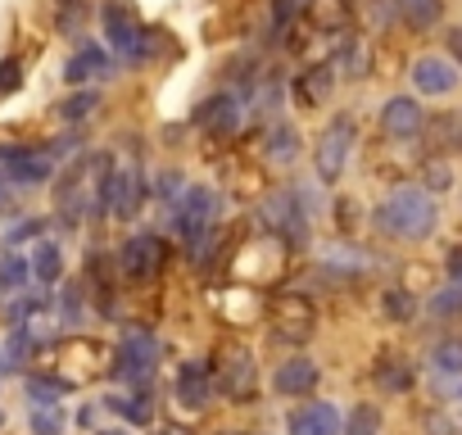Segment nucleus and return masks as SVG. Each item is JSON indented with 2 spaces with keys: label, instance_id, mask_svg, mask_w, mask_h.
I'll return each mask as SVG.
<instances>
[{
  "label": "nucleus",
  "instance_id": "20",
  "mask_svg": "<svg viewBox=\"0 0 462 435\" xmlns=\"http://www.w3.org/2000/svg\"><path fill=\"white\" fill-rule=\"evenodd\" d=\"M273 154H295V132H277L273 136Z\"/></svg>",
  "mask_w": 462,
  "mask_h": 435
},
{
  "label": "nucleus",
  "instance_id": "22",
  "mask_svg": "<svg viewBox=\"0 0 462 435\" xmlns=\"http://www.w3.org/2000/svg\"><path fill=\"white\" fill-rule=\"evenodd\" d=\"M32 426H37L42 435H60V417H55V412H42V417H37Z\"/></svg>",
  "mask_w": 462,
  "mask_h": 435
},
{
  "label": "nucleus",
  "instance_id": "4",
  "mask_svg": "<svg viewBox=\"0 0 462 435\" xmlns=\"http://www.w3.org/2000/svg\"><path fill=\"white\" fill-rule=\"evenodd\" d=\"M213 208H217L213 190H204V186L186 190V199H181V208H177V232H181L186 241H195V236L204 232V223H208V213H213Z\"/></svg>",
  "mask_w": 462,
  "mask_h": 435
},
{
  "label": "nucleus",
  "instance_id": "1",
  "mask_svg": "<svg viewBox=\"0 0 462 435\" xmlns=\"http://www.w3.org/2000/svg\"><path fill=\"white\" fill-rule=\"evenodd\" d=\"M381 227L390 232V236H403V241H426L430 232H435V199L426 195V190H417V186H403V190H394L385 204H381Z\"/></svg>",
  "mask_w": 462,
  "mask_h": 435
},
{
  "label": "nucleus",
  "instance_id": "26",
  "mask_svg": "<svg viewBox=\"0 0 462 435\" xmlns=\"http://www.w3.org/2000/svg\"><path fill=\"white\" fill-rule=\"evenodd\" d=\"M114 435H118V430H114Z\"/></svg>",
  "mask_w": 462,
  "mask_h": 435
},
{
  "label": "nucleus",
  "instance_id": "16",
  "mask_svg": "<svg viewBox=\"0 0 462 435\" xmlns=\"http://www.w3.org/2000/svg\"><path fill=\"white\" fill-rule=\"evenodd\" d=\"M435 313H462V286H448L444 295H435Z\"/></svg>",
  "mask_w": 462,
  "mask_h": 435
},
{
  "label": "nucleus",
  "instance_id": "7",
  "mask_svg": "<svg viewBox=\"0 0 462 435\" xmlns=\"http://www.w3.org/2000/svg\"><path fill=\"white\" fill-rule=\"evenodd\" d=\"M313 385H318V367L304 363V358H295V363H286V367L277 372V390H282V394H309Z\"/></svg>",
  "mask_w": 462,
  "mask_h": 435
},
{
  "label": "nucleus",
  "instance_id": "12",
  "mask_svg": "<svg viewBox=\"0 0 462 435\" xmlns=\"http://www.w3.org/2000/svg\"><path fill=\"white\" fill-rule=\"evenodd\" d=\"M435 367H439L444 376H462V340L435 345Z\"/></svg>",
  "mask_w": 462,
  "mask_h": 435
},
{
  "label": "nucleus",
  "instance_id": "14",
  "mask_svg": "<svg viewBox=\"0 0 462 435\" xmlns=\"http://www.w3.org/2000/svg\"><path fill=\"white\" fill-rule=\"evenodd\" d=\"M37 277L42 282H55L60 277V250H51V245L37 250Z\"/></svg>",
  "mask_w": 462,
  "mask_h": 435
},
{
  "label": "nucleus",
  "instance_id": "8",
  "mask_svg": "<svg viewBox=\"0 0 462 435\" xmlns=\"http://www.w3.org/2000/svg\"><path fill=\"white\" fill-rule=\"evenodd\" d=\"M177 390H181V399H186L190 408H199V403L208 399V372H204L199 363H186L181 376H177Z\"/></svg>",
  "mask_w": 462,
  "mask_h": 435
},
{
  "label": "nucleus",
  "instance_id": "15",
  "mask_svg": "<svg viewBox=\"0 0 462 435\" xmlns=\"http://www.w3.org/2000/svg\"><path fill=\"white\" fill-rule=\"evenodd\" d=\"M435 14H439L435 0H408V19H412V23H421V28H426Z\"/></svg>",
  "mask_w": 462,
  "mask_h": 435
},
{
  "label": "nucleus",
  "instance_id": "9",
  "mask_svg": "<svg viewBox=\"0 0 462 435\" xmlns=\"http://www.w3.org/2000/svg\"><path fill=\"white\" fill-rule=\"evenodd\" d=\"M222 390H226V394H250V390H254V363H245V354H241V349L231 354V363H226Z\"/></svg>",
  "mask_w": 462,
  "mask_h": 435
},
{
  "label": "nucleus",
  "instance_id": "24",
  "mask_svg": "<svg viewBox=\"0 0 462 435\" xmlns=\"http://www.w3.org/2000/svg\"><path fill=\"white\" fill-rule=\"evenodd\" d=\"M453 51H457V55H462V32H453Z\"/></svg>",
  "mask_w": 462,
  "mask_h": 435
},
{
  "label": "nucleus",
  "instance_id": "21",
  "mask_svg": "<svg viewBox=\"0 0 462 435\" xmlns=\"http://www.w3.org/2000/svg\"><path fill=\"white\" fill-rule=\"evenodd\" d=\"M91 105H96V96H82V100H69V105H64V114H69V118H82Z\"/></svg>",
  "mask_w": 462,
  "mask_h": 435
},
{
  "label": "nucleus",
  "instance_id": "18",
  "mask_svg": "<svg viewBox=\"0 0 462 435\" xmlns=\"http://www.w3.org/2000/svg\"><path fill=\"white\" fill-rule=\"evenodd\" d=\"M0 282L19 286V282H23V264H19V259H5V268H0Z\"/></svg>",
  "mask_w": 462,
  "mask_h": 435
},
{
  "label": "nucleus",
  "instance_id": "19",
  "mask_svg": "<svg viewBox=\"0 0 462 435\" xmlns=\"http://www.w3.org/2000/svg\"><path fill=\"white\" fill-rule=\"evenodd\" d=\"M213 109H217V114H208V123L226 132V127H231V100H222V105H213Z\"/></svg>",
  "mask_w": 462,
  "mask_h": 435
},
{
  "label": "nucleus",
  "instance_id": "11",
  "mask_svg": "<svg viewBox=\"0 0 462 435\" xmlns=\"http://www.w3.org/2000/svg\"><path fill=\"white\" fill-rule=\"evenodd\" d=\"M150 264H154V241L136 236V241L127 245V273H132V277H141V273H150Z\"/></svg>",
  "mask_w": 462,
  "mask_h": 435
},
{
  "label": "nucleus",
  "instance_id": "2",
  "mask_svg": "<svg viewBox=\"0 0 462 435\" xmlns=\"http://www.w3.org/2000/svg\"><path fill=\"white\" fill-rule=\"evenodd\" d=\"M349 136H354V123H349V118H336V123H331V132L322 136L318 168H322V177H327V181H331V177H340V168H345V159H349Z\"/></svg>",
  "mask_w": 462,
  "mask_h": 435
},
{
  "label": "nucleus",
  "instance_id": "13",
  "mask_svg": "<svg viewBox=\"0 0 462 435\" xmlns=\"http://www.w3.org/2000/svg\"><path fill=\"white\" fill-rule=\"evenodd\" d=\"M376 430H381V412H376L372 403H363V408H354V412H349L345 435H376Z\"/></svg>",
  "mask_w": 462,
  "mask_h": 435
},
{
  "label": "nucleus",
  "instance_id": "25",
  "mask_svg": "<svg viewBox=\"0 0 462 435\" xmlns=\"http://www.w3.org/2000/svg\"><path fill=\"white\" fill-rule=\"evenodd\" d=\"M457 408H462V399H457Z\"/></svg>",
  "mask_w": 462,
  "mask_h": 435
},
{
  "label": "nucleus",
  "instance_id": "10",
  "mask_svg": "<svg viewBox=\"0 0 462 435\" xmlns=\"http://www.w3.org/2000/svg\"><path fill=\"white\" fill-rule=\"evenodd\" d=\"M0 159L10 163V172H14V181H42L51 168L37 159V154H23V150H0Z\"/></svg>",
  "mask_w": 462,
  "mask_h": 435
},
{
  "label": "nucleus",
  "instance_id": "6",
  "mask_svg": "<svg viewBox=\"0 0 462 435\" xmlns=\"http://www.w3.org/2000/svg\"><path fill=\"white\" fill-rule=\"evenodd\" d=\"M381 123H385V132H390V136H417V127H421V109H417V100L399 96V100H390V105H385Z\"/></svg>",
  "mask_w": 462,
  "mask_h": 435
},
{
  "label": "nucleus",
  "instance_id": "3",
  "mask_svg": "<svg viewBox=\"0 0 462 435\" xmlns=\"http://www.w3.org/2000/svg\"><path fill=\"white\" fill-rule=\"evenodd\" d=\"M286 435H340V412L331 403H309L295 408L286 421Z\"/></svg>",
  "mask_w": 462,
  "mask_h": 435
},
{
  "label": "nucleus",
  "instance_id": "5",
  "mask_svg": "<svg viewBox=\"0 0 462 435\" xmlns=\"http://www.w3.org/2000/svg\"><path fill=\"white\" fill-rule=\"evenodd\" d=\"M412 82H417V91H426V96H448V91L457 87V69H453L448 60L426 55V60L412 64Z\"/></svg>",
  "mask_w": 462,
  "mask_h": 435
},
{
  "label": "nucleus",
  "instance_id": "23",
  "mask_svg": "<svg viewBox=\"0 0 462 435\" xmlns=\"http://www.w3.org/2000/svg\"><path fill=\"white\" fill-rule=\"evenodd\" d=\"M448 277H453V286H462V255L448 259Z\"/></svg>",
  "mask_w": 462,
  "mask_h": 435
},
{
  "label": "nucleus",
  "instance_id": "17",
  "mask_svg": "<svg viewBox=\"0 0 462 435\" xmlns=\"http://www.w3.org/2000/svg\"><path fill=\"white\" fill-rule=\"evenodd\" d=\"M132 190H136V177H132V172H127V177H123V181H118V213H123V218H127V213H132Z\"/></svg>",
  "mask_w": 462,
  "mask_h": 435
}]
</instances>
